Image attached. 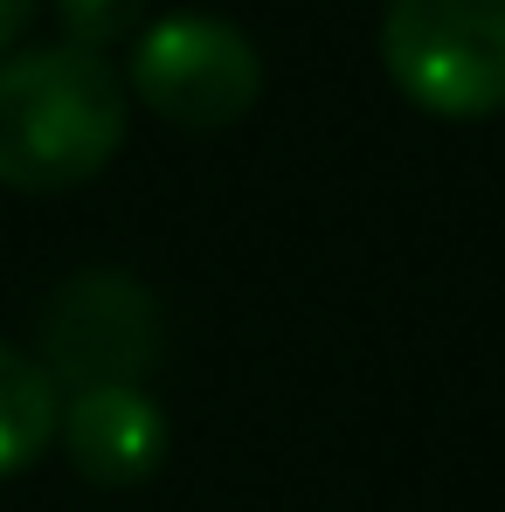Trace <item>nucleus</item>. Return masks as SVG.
Segmentation results:
<instances>
[{
    "label": "nucleus",
    "instance_id": "1",
    "mask_svg": "<svg viewBox=\"0 0 505 512\" xmlns=\"http://www.w3.org/2000/svg\"><path fill=\"white\" fill-rule=\"evenodd\" d=\"M125 77L70 42L0 56V187L70 194L125 146Z\"/></svg>",
    "mask_w": 505,
    "mask_h": 512
},
{
    "label": "nucleus",
    "instance_id": "2",
    "mask_svg": "<svg viewBox=\"0 0 505 512\" xmlns=\"http://www.w3.org/2000/svg\"><path fill=\"white\" fill-rule=\"evenodd\" d=\"M381 70L416 111L478 125L505 111V0H388Z\"/></svg>",
    "mask_w": 505,
    "mask_h": 512
},
{
    "label": "nucleus",
    "instance_id": "3",
    "mask_svg": "<svg viewBox=\"0 0 505 512\" xmlns=\"http://www.w3.org/2000/svg\"><path fill=\"white\" fill-rule=\"evenodd\" d=\"M125 90L187 132H222L250 118L263 97V56L256 42L222 14H160L132 35Z\"/></svg>",
    "mask_w": 505,
    "mask_h": 512
},
{
    "label": "nucleus",
    "instance_id": "4",
    "mask_svg": "<svg viewBox=\"0 0 505 512\" xmlns=\"http://www.w3.org/2000/svg\"><path fill=\"white\" fill-rule=\"evenodd\" d=\"M42 367L56 374V388H146L153 360H160V305L132 270H77L49 291L42 305Z\"/></svg>",
    "mask_w": 505,
    "mask_h": 512
},
{
    "label": "nucleus",
    "instance_id": "5",
    "mask_svg": "<svg viewBox=\"0 0 505 512\" xmlns=\"http://www.w3.org/2000/svg\"><path fill=\"white\" fill-rule=\"evenodd\" d=\"M167 409L146 395V388H125V381H111V388H77V395H63V429H56V443L70 450V464L84 471L90 485H111V492H125V485H146L160 464H167Z\"/></svg>",
    "mask_w": 505,
    "mask_h": 512
},
{
    "label": "nucleus",
    "instance_id": "6",
    "mask_svg": "<svg viewBox=\"0 0 505 512\" xmlns=\"http://www.w3.org/2000/svg\"><path fill=\"white\" fill-rule=\"evenodd\" d=\"M56 429H63V388H56V374L35 353L0 346V478L42 464L56 450Z\"/></svg>",
    "mask_w": 505,
    "mask_h": 512
},
{
    "label": "nucleus",
    "instance_id": "7",
    "mask_svg": "<svg viewBox=\"0 0 505 512\" xmlns=\"http://www.w3.org/2000/svg\"><path fill=\"white\" fill-rule=\"evenodd\" d=\"M146 7L153 0H56V21H63V42L70 49L104 56L111 42H125V35L146 28Z\"/></svg>",
    "mask_w": 505,
    "mask_h": 512
},
{
    "label": "nucleus",
    "instance_id": "8",
    "mask_svg": "<svg viewBox=\"0 0 505 512\" xmlns=\"http://www.w3.org/2000/svg\"><path fill=\"white\" fill-rule=\"evenodd\" d=\"M35 7H42V0H0V56H14V42L28 35Z\"/></svg>",
    "mask_w": 505,
    "mask_h": 512
}]
</instances>
